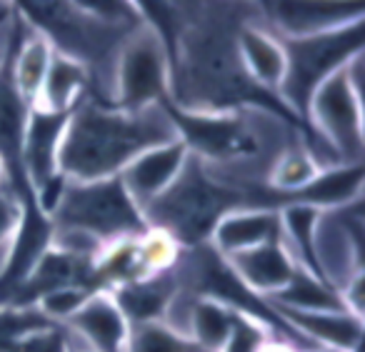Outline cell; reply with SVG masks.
<instances>
[{"instance_id": "25", "label": "cell", "mask_w": 365, "mask_h": 352, "mask_svg": "<svg viewBox=\"0 0 365 352\" xmlns=\"http://www.w3.org/2000/svg\"><path fill=\"white\" fill-rule=\"evenodd\" d=\"M76 345V337L66 330L63 325H48L43 330L31 332L23 337L13 350L8 352H71Z\"/></svg>"}, {"instance_id": "22", "label": "cell", "mask_w": 365, "mask_h": 352, "mask_svg": "<svg viewBox=\"0 0 365 352\" xmlns=\"http://www.w3.org/2000/svg\"><path fill=\"white\" fill-rule=\"evenodd\" d=\"M53 325L36 305H0V352H8L31 332Z\"/></svg>"}, {"instance_id": "2", "label": "cell", "mask_w": 365, "mask_h": 352, "mask_svg": "<svg viewBox=\"0 0 365 352\" xmlns=\"http://www.w3.org/2000/svg\"><path fill=\"white\" fill-rule=\"evenodd\" d=\"M178 138L170 105L120 110L86 98L66 123L58 157L61 177L71 182L118 177L138 155Z\"/></svg>"}, {"instance_id": "29", "label": "cell", "mask_w": 365, "mask_h": 352, "mask_svg": "<svg viewBox=\"0 0 365 352\" xmlns=\"http://www.w3.org/2000/svg\"><path fill=\"white\" fill-rule=\"evenodd\" d=\"M71 352H91V350H86V347H83L81 342L76 340V345H73V350H71Z\"/></svg>"}, {"instance_id": "18", "label": "cell", "mask_w": 365, "mask_h": 352, "mask_svg": "<svg viewBox=\"0 0 365 352\" xmlns=\"http://www.w3.org/2000/svg\"><path fill=\"white\" fill-rule=\"evenodd\" d=\"M363 162L325 165L305 190L288 202H303L315 210H340L363 200Z\"/></svg>"}, {"instance_id": "19", "label": "cell", "mask_w": 365, "mask_h": 352, "mask_svg": "<svg viewBox=\"0 0 365 352\" xmlns=\"http://www.w3.org/2000/svg\"><path fill=\"white\" fill-rule=\"evenodd\" d=\"M323 167L325 165L313 152L308 138H300V140L290 143L273 160L268 177H265V187H268L270 195L278 197L280 205H285L290 197L305 190Z\"/></svg>"}, {"instance_id": "7", "label": "cell", "mask_w": 365, "mask_h": 352, "mask_svg": "<svg viewBox=\"0 0 365 352\" xmlns=\"http://www.w3.org/2000/svg\"><path fill=\"white\" fill-rule=\"evenodd\" d=\"M363 26L365 21L343 28V31L325 33V36L283 41L288 71H285L283 88L278 93V105L293 120L305 118L310 95L318 90L320 83H325L333 73H338L350 58L365 53Z\"/></svg>"}, {"instance_id": "12", "label": "cell", "mask_w": 365, "mask_h": 352, "mask_svg": "<svg viewBox=\"0 0 365 352\" xmlns=\"http://www.w3.org/2000/svg\"><path fill=\"white\" fill-rule=\"evenodd\" d=\"M268 305V302H265ZM268 310L283 322L285 327L303 337L313 347H328L338 352H355L363 345L365 320L350 315L345 307H328V310H295V307L268 305Z\"/></svg>"}, {"instance_id": "3", "label": "cell", "mask_w": 365, "mask_h": 352, "mask_svg": "<svg viewBox=\"0 0 365 352\" xmlns=\"http://www.w3.org/2000/svg\"><path fill=\"white\" fill-rule=\"evenodd\" d=\"M233 207L253 205L215 182L190 155L180 177L143 212V220L148 227L170 232L182 247H198L208 242L215 222Z\"/></svg>"}, {"instance_id": "31", "label": "cell", "mask_w": 365, "mask_h": 352, "mask_svg": "<svg viewBox=\"0 0 365 352\" xmlns=\"http://www.w3.org/2000/svg\"><path fill=\"white\" fill-rule=\"evenodd\" d=\"M355 352H360V350H355Z\"/></svg>"}, {"instance_id": "5", "label": "cell", "mask_w": 365, "mask_h": 352, "mask_svg": "<svg viewBox=\"0 0 365 352\" xmlns=\"http://www.w3.org/2000/svg\"><path fill=\"white\" fill-rule=\"evenodd\" d=\"M170 48L155 23L143 13V21L128 33L118 51L108 105L120 108V110L170 105Z\"/></svg>"}, {"instance_id": "21", "label": "cell", "mask_w": 365, "mask_h": 352, "mask_svg": "<svg viewBox=\"0 0 365 352\" xmlns=\"http://www.w3.org/2000/svg\"><path fill=\"white\" fill-rule=\"evenodd\" d=\"M135 247L138 260H140L143 280L170 272L182 257V250H185L170 232L160 230V227H145L135 237Z\"/></svg>"}, {"instance_id": "10", "label": "cell", "mask_w": 365, "mask_h": 352, "mask_svg": "<svg viewBox=\"0 0 365 352\" xmlns=\"http://www.w3.org/2000/svg\"><path fill=\"white\" fill-rule=\"evenodd\" d=\"M265 26L280 41H300L343 31L365 21V6L350 3H258Z\"/></svg>"}, {"instance_id": "20", "label": "cell", "mask_w": 365, "mask_h": 352, "mask_svg": "<svg viewBox=\"0 0 365 352\" xmlns=\"http://www.w3.org/2000/svg\"><path fill=\"white\" fill-rule=\"evenodd\" d=\"M235 307L215 297H200L193 310L188 337L205 352H220L235 325Z\"/></svg>"}, {"instance_id": "13", "label": "cell", "mask_w": 365, "mask_h": 352, "mask_svg": "<svg viewBox=\"0 0 365 352\" xmlns=\"http://www.w3.org/2000/svg\"><path fill=\"white\" fill-rule=\"evenodd\" d=\"M63 327L91 352H128L133 330L125 312L108 290H93L86 305Z\"/></svg>"}, {"instance_id": "8", "label": "cell", "mask_w": 365, "mask_h": 352, "mask_svg": "<svg viewBox=\"0 0 365 352\" xmlns=\"http://www.w3.org/2000/svg\"><path fill=\"white\" fill-rule=\"evenodd\" d=\"M363 237V200L340 210H320L315 220L310 240L313 270L338 297L355 277L365 275Z\"/></svg>"}, {"instance_id": "9", "label": "cell", "mask_w": 365, "mask_h": 352, "mask_svg": "<svg viewBox=\"0 0 365 352\" xmlns=\"http://www.w3.org/2000/svg\"><path fill=\"white\" fill-rule=\"evenodd\" d=\"M235 51L248 83L265 98L278 103V93L283 88L288 58L285 46L260 16L258 3L250 6V13L243 18L235 33Z\"/></svg>"}, {"instance_id": "15", "label": "cell", "mask_w": 365, "mask_h": 352, "mask_svg": "<svg viewBox=\"0 0 365 352\" xmlns=\"http://www.w3.org/2000/svg\"><path fill=\"white\" fill-rule=\"evenodd\" d=\"M18 16V33H16V46L11 53V63H8V76H11V86L16 90L18 100L31 110L36 105L38 95L46 83L48 68L53 61V43L43 31H38L31 21L21 13L16 6Z\"/></svg>"}, {"instance_id": "11", "label": "cell", "mask_w": 365, "mask_h": 352, "mask_svg": "<svg viewBox=\"0 0 365 352\" xmlns=\"http://www.w3.org/2000/svg\"><path fill=\"white\" fill-rule=\"evenodd\" d=\"M188 145L182 143V138H178L138 155L118 177L138 210L145 212L180 177L182 167L188 165Z\"/></svg>"}, {"instance_id": "16", "label": "cell", "mask_w": 365, "mask_h": 352, "mask_svg": "<svg viewBox=\"0 0 365 352\" xmlns=\"http://www.w3.org/2000/svg\"><path fill=\"white\" fill-rule=\"evenodd\" d=\"M280 235V215L275 207H233L228 210L208 237V245L215 255L233 257L245 250H253Z\"/></svg>"}, {"instance_id": "30", "label": "cell", "mask_w": 365, "mask_h": 352, "mask_svg": "<svg viewBox=\"0 0 365 352\" xmlns=\"http://www.w3.org/2000/svg\"><path fill=\"white\" fill-rule=\"evenodd\" d=\"M310 352H338V350H328V347H318V350H310Z\"/></svg>"}, {"instance_id": "14", "label": "cell", "mask_w": 365, "mask_h": 352, "mask_svg": "<svg viewBox=\"0 0 365 352\" xmlns=\"http://www.w3.org/2000/svg\"><path fill=\"white\" fill-rule=\"evenodd\" d=\"M223 262L230 275L258 300H270V297L280 295L303 270L280 240H270L253 250L240 252V255L225 257Z\"/></svg>"}, {"instance_id": "26", "label": "cell", "mask_w": 365, "mask_h": 352, "mask_svg": "<svg viewBox=\"0 0 365 352\" xmlns=\"http://www.w3.org/2000/svg\"><path fill=\"white\" fill-rule=\"evenodd\" d=\"M16 33H18V16L11 28L0 31V71H3V68L8 66V61H11L13 46H16Z\"/></svg>"}, {"instance_id": "23", "label": "cell", "mask_w": 365, "mask_h": 352, "mask_svg": "<svg viewBox=\"0 0 365 352\" xmlns=\"http://www.w3.org/2000/svg\"><path fill=\"white\" fill-rule=\"evenodd\" d=\"M128 352H205L193 340L175 335L163 322H143L133 325Z\"/></svg>"}, {"instance_id": "6", "label": "cell", "mask_w": 365, "mask_h": 352, "mask_svg": "<svg viewBox=\"0 0 365 352\" xmlns=\"http://www.w3.org/2000/svg\"><path fill=\"white\" fill-rule=\"evenodd\" d=\"M51 225L73 227L101 240L103 245L135 237L145 230L143 212L128 197L120 177L91 182L63 180L58 200L48 212Z\"/></svg>"}, {"instance_id": "1", "label": "cell", "mask_w": 365, "mask_h": 352, "mask_svg": "<svg viewBox=\"0 0 365 352\" xmlns=\"http://www.w3.org/2000/svg\"><path fill=\"white\" fill-rule=\"evenodd\" d=\"M250 6L253 3L165 6L168 16H173L170 28H155L170 48L173 110L220 113L243 105H273L248 83L235 51V33ZM275 108H280L278 103Z\"/></svg>"}, {"instance_id": "28", "label": "cell", "mask_w": 365, "mask_h": 352, "mask_svg": "<svg viewBox=\"0 0 365 352\" xmlns=\"http://www.w3.org/2000/svg\"><path fill=\"white\" fill-rule=\"evenodd\" d=\"M0 195H18L16 180H13L11 167H8V162L3 160V155H0Z\"/></svg>"}, {"instance_id": "24", "label": "cell", "mask_w": 365, "mask_h": 352, "mask_svg": "<svg viewBox=\"0 0 365 352\" xmlns=\"http://www.w3.org/2000/svg\"><path fill=\"white\" fill-rule=\"evenodd\" d=\"M91 287L88 285H63L56 290L46 292L41 300L36 302V307L53 322V325H66L91 297Z\"/></svg>"}, {"instance_id": "17", "label": "cell", "mask_w": 365, "mask_h": 352, "mask_svg": "<svg viewBox=\"0 0 365 352\" xmlns=\"http://www.w3.org/2000/svg\"><path fill=\"white\" fill-rule=\"evenodd\" d=\"M86 98H91V76L86 66L76 58L53 53L46 83L31 110L51 113V115H71Z\"/></svg>"}, {"instance_id": "27", "label": "cell", "mask_w": 365, "mask_h": 352, "mask_svg": "<svg viewBox=\"0 0 365 352\" xmlns=\"http://www.w3.org/2000/svg\"><path fill=\"white\" fill-rule=\"evenodd\" d=\"M258 352H305L298 342H293L290 337H283V335H273L260 345Z\"/></svg>"}, {"instance_id": "4", "label": "cell", "mask_w": 365, "mask_h": 352, "mask_svg": "<svg viewBox=\"0 0 365 352\" xmlns=\"http://www.w3.org/2000/svg\"><path fill=\"white\" fill-rule=\"evenodd\" d=\"M348 63L325 83H320L305 108V135L323 165L363 162L365 155V93L353 86Z\"/></svg>"}]
</instances>
